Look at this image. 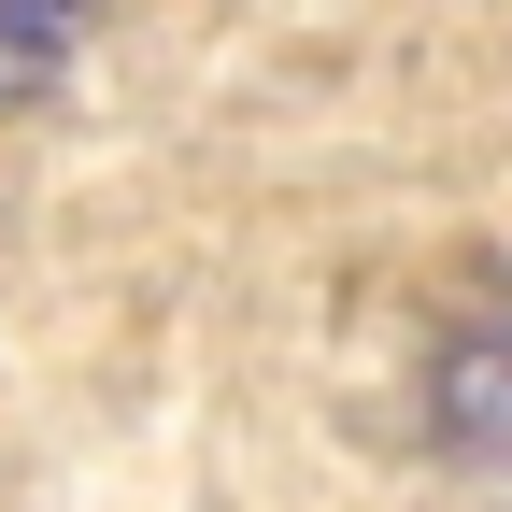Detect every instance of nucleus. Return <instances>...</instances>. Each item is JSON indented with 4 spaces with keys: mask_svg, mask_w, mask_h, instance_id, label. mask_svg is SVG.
<instances>
[{
    "mask_svg": "<svg viewBox=\"0 0 512 512\" xmlns=\"http://www.w3.org/2000/svg\"><path fill=\"white\" fill-rule=\"evenodd\" d=\"M427 427H441V456L512 470V285H484L456 328H441V356H427Z\"/></svg>",
    "mask_w": 512,
    "mask_h": 512,
    "instance_id": "f257e3e1",
    "label": "nucleus"
},
{
    "mask_svg": "<svg viewBox=\"0 0 512 512\" xmlns=\"http://www.w3.org/2000/svg\"><path fill=\"white\" fill-rule=\"evenodd\" d=\"M100 29V0H0V114H29L72 86V57Z\"/></svg>",
    "mask_w": 512,
    "mask_h": 512,
    "instance_id": "f03ea898",
    "label": "nucleus"
}]
</instances>
